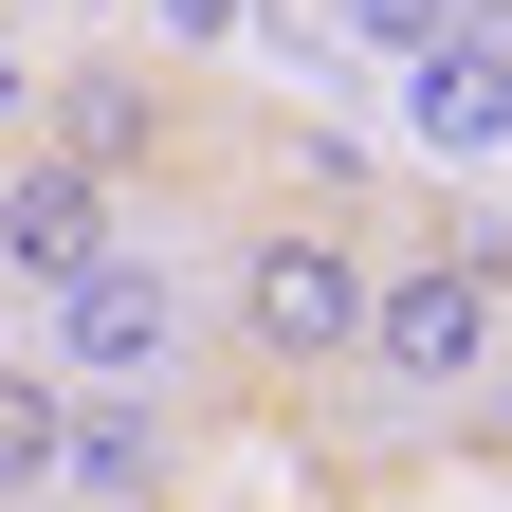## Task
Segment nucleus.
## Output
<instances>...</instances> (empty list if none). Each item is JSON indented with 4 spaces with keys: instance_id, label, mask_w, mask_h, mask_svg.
Here are the masks:
<instances>
[{
    "instance_id": "1a4fd4ad",
    "label": "nucleus",
    "mask_w": 512,
    "mask_h": 512,
    "mask_svg": "<svg viewBox=\"0 0 512 512\" xmlns=\"http://www.w3.org/2000/svg\"><path fill=\"white\" fill-rule=\"evenodd\" d=\"M494 439H512V366H494Z\"/></svg>"
},
{
    "instance_id": "20e7f679",
    "label": "nucleus",
    "mask_w": 512,
    "mask_h": 512,
    "mask_svg": "<svg viewBox=\"0 0 512 512\" xmlns=\"http://www.w3.org/2000/svg\"><path fill=\"white\" fill-rule=\"evenodd\" d=\"M37 128H55L74 165H110L128 202H183V147H202V92H183L165 55L92 37V55H55V74H37Z\"/></svg>"
},
{
    "instance_id": "423d86ee",
    "label": "nucleus",
    "mask_w": 512,
    "mask_h": 512,
    "mask_svg": "<svg viewBox=\"0 0 512 512\" xmlns=\"http://www.w3.org/2000/svg\"><path fill=\"white\" fill-rule=\"evenodd\" d=\"M55 512H202V421H183V403H92V384H74Z\"/></svg>"
},
{
    "instance_id": "39448f33",
    "label": "nucleus",
    "mask_w": 512,
    "mask_h": 512,
    "mask_svg": "<svg viewBox=\"0 0 512 512\" xmlns=\"http://www.w3.org/2000/svg\"><path fill=\"white\" fill-rule=\"evenodd\" d=\"M128 220H147V202H128L110 165H74L55 128H19V147H0V275H19V311H37V293H74Z\"/></svg>"
},
{
    "instance_id": "7ed1b4c3",
    "label": "nucleus",
    "mask_w": 512,
    "mask_h": 512,
    "mask_svg": "<svg viewBox=\"0 0 512 512\" xmlns=\"http://www.w3.org/2000/svg\"><path fill=\"white\" fill-rule=\"evenodd\" d=\"M494 366H512V220L384 238V311H366V366H348L366 439H421V421L494 403Z\"/></svg>"
},
{
    "instance_id": "6e6552de",
    "label": "nucleus",
    "mask_w": 512,
    "mask_h": 512,
    "mask_svg": "<svg viewBox=\"0 0 512 512\" xmlns=\"http://www.w3.org/2000/svg\"><path fill=\"white\" fill-rule=\"evenodd\" d=\"M330 19H348L366 55H439V37H476V0H330Z\"/></svg>"
},
{
    "instance_id": "0eeeda50",
    "label": "nucleus",
    "mask_w": 512,
    "mask_h": 512,
    "mask_svg": "<svg viewBox=\"0 0 512 512\" xmlns=\"http://www.w3.org/2000/svg\"><path fill=\"white\" fill-rule=\"evenodd\" d=\"M55 458H74V384L0 348V512H55Z\"/></svg>"
},
{
    "instance_id": "9d476101",
    "label": "nucleus",
    "mask_w": 512,
    "mask_h": 512,
    "mask_svg": "<svg viewBox=\"0 0 512 512\" xmlns=\"http://www.w3.org/2000/svg\"><path fill=\"white\" fill-rule=\"evenodd\" d=\"M0 311H19V275H0Z\"/></svg>"
},
{
    "instance_id": "f03ea898",
    "label": "nucleus",
    "mask_w": 512,
    "mask_h": 512,
    "mask_svg": "<svg viewBox=\"0 0 512 512\" xmlns=\"http://www.w3.org/2000/svg\"><path fill=\"white\" fill-rule=\"evenodd\" d=\"M19 348H37L55 384H92V403H183V421H220V403H238V366H220L202 202H147L74 293H37V311H19Z\"/></svg>"
},
{
    "instance_id": "f257e3e1",
    "label": "nucleus",
    "mask_w": 512,
    "mask_h": 512,
    "mask_svg": "<svg viewBox=\"0 0 512 512\" xmlns=\"http://www.w3.org/2000/svg\"><path fill=\"white\" fill-rule=\"evenodd\" d=\"M202 275H220V366H238V403H348L366 311H384L366 183H238V202H202Z\"/></svg>"
}]
</instances>
